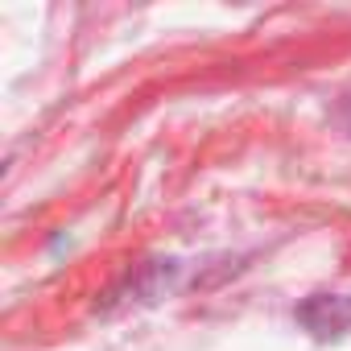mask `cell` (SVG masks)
Returning <instances> with one entry per match:
<instances>
[{
	"label": "cell",
	"mask_w": 351,
	"mask_h": 351,
	"mask_svg": "<svg viewBox=\"0 0 351 351\" xmlns=\"http://www.w3.org/2000/svg\"><path fill=\"white\" fill-rule=\"evenodd\" d=\"M298 318L314 330V339H339V335H351V298L343 293H318L310 298Z\"/></svg>",
	"instance_id": "1"
}]
</instances>
